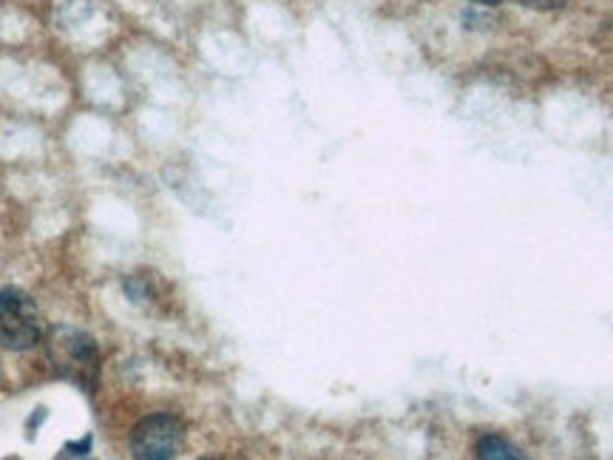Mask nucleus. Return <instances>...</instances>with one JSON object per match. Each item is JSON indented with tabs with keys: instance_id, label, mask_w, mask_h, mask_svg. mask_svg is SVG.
<instances>
[{
	"instance_id": "6e6552de",
	"label": "nucleus",
	"mask_w": 613,
	"mask_h": 460,
	"mask_svg": "<svg viewBox=\"0 0 613 460\" xmlns=\"http://www.w3.org/2000/svg\"><path fill=\"white\" fill-rule=\"evenodd\" d=\"M9 460H15V458H9Z\"/></svg>"
},
{
	"instance_id": "0eeeda50",
	"label": "nucleus",
	"mask_w": 613,
	"mask_h": 460,
	"mask_svg": "<svg viewBox=\"0 0 613 460\" xmlns=\"http://www.w3.org/2000/svg\"><path fill=\"white\" fill-rule=\"evenodd\" d=\"M474 3H483V6H497V3H503V0H474Z\"/></svg>"
},
{
	"instance_id": "f03ea898",
	"label": "nucleus",
	"mask_w": 613,
	"mask_h": 460,
	"mask_svg": "<svg viewBox=\"0 0 613 460\" xmlns=\"http://www.w3.org/2000/svg\"><path fill=\"white\" fill-rule=\"evenodd\" d=\"M43 336V319L35 299L20 287L0 290V344L6 350H29Z\"/></svg>"
},
{
	"instance_id": "7ed1b4c3",
	"label": "nucleus",
	"mask_w": 613,
	"mask_h": 460,
	"mask_svg": "<svg viewBox=\"0 0 613 460\" xmlns=\"http://www.w3.org/2000/svg\"><path fill=\"white\" fill-rule=\"evenodd\" d=\"M185 441V426L174 415H148L131 429L134 460H176Z\"/></svg>"
},
{
	"instance_id": "f257e3e1",
	"label": "nucleus",
	"mask_w": 613,
	"mask_h": 460,
	"mask_svg": "<svg viewBox=\"0 0 613 460\" xmlns=\"http://www.w3.org/2000/svg\"><path fill=\"white\" fill-rule=\"evenodd\" d=\"M49 358H52L54 370L63 378L74 381L77 387L94 392L100 384V350L94 344V338L86 336L83 330L74 327H54L49 333Z\"/></svg>"
},
{
	"instance_id": "39448f33",
	"label": "nucleus",
	"mask_w": 613,
	"mask_h": 460,
	"mask_svg": "<svg viewBox=\"0 0 613 460\" xmlns=\"http://www.w3.org/2000/svg\"><path fill=\"white\" fill-rule=\"evenodd\" d=\"M520 6H531V9H560L568 0H517Z\"/></svg>"
},
{
	"instance_id": "423d86ee",
	"label": "nucleus",
	"mask_w": 613,
	"mask_h": 460,
	"mask_svg": "<svg viewBox=\"0 0 613 460\" xmlns=\"http://www.w3.org/2000/svg\"><path fill=\"white\" fill-rule=\"evenodd\" d=\"M88 446H91V438H83L80 443H69L66 449H69V452H88Z\"/></svg>"
},
{
	"instance_id": "20e7f679",
	"label": "nucleus",
	"mask_w": 613,
	"mask_h": 460,
	"mask_svg": "<svg viewBox=\"0 0 613 460\" xmlns=\"http://www.w3.org/2000/svg\"><path fill=\"white\" fill-rule=\"evenodd\" d=\"M477 460H531L503 435H483L477 443Z\"/></svg>"
}]
</instances>
